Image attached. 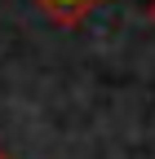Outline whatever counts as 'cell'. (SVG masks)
Returning <instances> with one entry per match:
<instances>
[{"label": "cell", "instance_id": "cell-2", "mask_svg": "<svg viewBox=\"0 0 155 159\" xmlns=\"http://www.w3.org/2000/svg\"><path fill=\"white\" fill-rule=\"evenodd\" d=\"M151 22H155V5H151Z\"/></svg>", "mask_w": 155, "mask_h": 159}, {"label": "cell", "instance_id": "cell-3", "mask_svg": "<svg viewBox=\"0 0 155 159\" xmlns=\"http://www.w3.org/2000/svg\"><path fill=\"white\" fill-rule=\"evenodd\" d=\"M0 159H9V155H5V150H0Z\"/></svg>", "mask_w": 155, "mask_h": 159}, {"label": "cell", "instance_id": "cell-1", "mask_svg": "<svg viewBox=\"0 0 155 159\" xmlns=\"http://www.w3.org/2000/svg\"><path fill=\"white\" fill-rule=\"evenodd\" d=\"M35 5H40L58 27H75V22H80V18H84L93 5H102V0H35Z\"/></svg>", "mask_w": 155, "mask_h": 159}]
</instances>
